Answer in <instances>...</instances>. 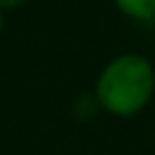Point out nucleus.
<instances>
[{
    "mask_svg": "<svg viewBox=\"0 0 155 155\" xmlns=\"http://www.w3.org/2000/svg\"><path fill=\"white\" fill-rule=\"evenodd\" d=\"M92 97L109 116H138L155 97V68L150 58L133 51L109 58L94 80Z\"/></svg>",
    "mask_w": 155,
    "mask_h": 155,
    "instance_id": "f257e3e1",
    "label": "nucleus"
},
{
    "mask_svg": "<svg viewBox=\"0 0 155 155\" xmlns=\"http://www.w3.org/2000/svg\"><path fill=\"white\" fill-rule=\"evenodd\" d=\"M111 2L124 17L133 22L150 24L155 19V0H111Z\"/></svg>",
    "mask_w": 155,
    "mask_h": 155,
    "instance_id": "f03ea898",
    "label": "nucleus"
},
{
    "mask_svg": "<svg viewBox=\"0 0 155 155\" xmlns=\"http://www.w3.org/2000/svg\"><path fill=\"white\" fill-rule=\"evenodd\" d=\"M27 0H0V10L2 12H7V10H17V7H22Z\"/></svg>",
    "mask_w": 155,
    "mask_h": 155,
    "instance_id": "7ed1b4c3",
    "label": "nucleus"
},
{
    "mask_svg": "<svg viewBox=\"0 0 155 155\" xmlns=\"http://www.w3.org/2000/svg\"><path fill=\"white\" fill-rule=\"evenodd\" d=\"M2 27H5V12L0 10V31H2Z\"/></svg>",
    "mask_w": 155,
    "mask_h": 155,
    "instance_id": "20e7f679",
    "label": "nucleus"
},
{
    "mask_svg": "<svg viewBox=\"0 0 155 155\" xmlns=\"http://www.w3.org/2000/svg\"><path fill=\"white\" fill-rule=\"evenodd\" d=\"M150 24H153V31H155V19H153V22H150Z\"/></svg>",
    "mask_w": 155,
    "mask_h": 155,
    "instance_id": "39448f33",
    "label": "nucleus"
}]
</instances>
